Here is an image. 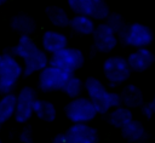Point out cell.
<instances>
[{
    "instance_id": "obj_25",
    "label": "cell",
    "mask_w": 155,
    "mask_h": 143,
    "mask_svg": "<svg viewBox=\"0 0 155 143\" xmlns=\"http://www.w3.org/2000/svg\"><path fill=\"white\" fill-rule=\"evenodd\" d=\"M105 23H107L116 34H119V33L126 27V24H125V22H124V18H122L119 13H110V15L108 16V18L105 19Z\"/></svg>"
},
{
    "instance_id": "obj_1",
    "label": "cell",
    "mask_w": 155,
    "mask_h": 143,
    "mask_svg": "<svg viewBox=\"0 0 155 143\" xmlns=\"http://www.w3.org/2000/svg\"><path fill=\"white\" fill-rule=\"evenodd\" d=\"M16 57L23 59V75L30 76L34 73H40L50 64V58L44 48H40L30 38V35H21L16 46L10 51Z\"/></svg>"
},
{
    "instance_id": "obj_13",
    "label": "cell",
    "mask_w": 155,
    "mask_h": 143,
    "mask_svg": "<svg viewBox=\"0 0 155 143\" xmlns=\"http://www.w3.org/2000/svg\"><path fill=\"white\" fill-rule=\"evenodd\" d=\"M41 45H42V48L47 53L53 55L68 46V38L61 32L47 30L42 34Z\"/></svg>"
},
{
    "instance_id": "obj_11",
    "label": "cell",
    "mask_w": 155,
    "mask_h": 143,
    "mask_svg": "<svg viewBox=\"0 0 155 143\" xmlns=\"http://www.w3.org/2000/svg\"><path fill=\"white\" fill-rule=\"evenodd\" d=\"M68 143H98L99 136L96 127L90 122L71 124L65 131Z\"/></svg>"
},
{
    "instance_id": "obj_16",
    "label": "cell",
    "mask_w": 155,
    "mask_h": 143,
    "mask_svg": "<svg viewBox=\"0 0 155 143\" xmlns=\"http://www.w3.org/2000/svg\"><path fill=\"white\" fill-rule=\"evenodd\" d=\"M107 115H108V122L113 127L119 128V130L124 128L133 119V113L131 108L125 107V105L113 108Z\"/></svg>"
},
{
    "instance_id": "obj_30",
    "label": "cell",
    "mask_w": 155,
    "mask_h": 143,
    "mask_svg": "<svg viewBox=\"0 0 155 143\" xmlns=\"http://www.w3.org/2000/svg\"><path fill=\"white\" fill-rule=\"evenodd\" d=\"M6 2V0H0V5H2V4H5Z\"/></svg>"
},
{
    "instance_id": "obj_17",
    "label": "cell",
    "mask_w": 155,
    "mask_h": 143,
    "mask_svg": "<svg viewBox=\"0 0 155 143\" xmlns=\"http://www.w3.org/2000/svg\"><path fill=\"white\" fill-rule=\"evenodd\" d=\"M69 27L71 30L79 35H92L96 28L94 19L91 16L87 15H75L73 18H70Z\"/></svg>"
},
{
    "instance_id": "obj_19",
    "label": "cell",
    "mask_w": 155,
    "mask_h": 143,
    "mask_svg": "<svg viewBox=\"0 0 155 143\" xmlns=\"http://www.w3.org/2000/svg\"><path fill=\"white\" fill-rule=\"evenodd\" d=\"M17 97L13 92L2 95L0 98V121L4 124L15 116Z\"/></svg>"
},
{
    "instance_id": "obj_3",
    "label": "cell",
    "mask_w": 155,
    "mask_h": 143,
    "mask_svg": "<svg viewBox=\"0 0 155 143\" xmlns=\"http://www.w3.org/2000/svg\"><path fill=\"white\" fill-rule=\"evenodd\" d=\"M65 118L71 124L79 122H91L97 115L98 111L88 97H76L71 98L64 107Z\"/></svg>"
},
{
    "instance_id": "obj_6",
    "label": "cell",
    "mask_w": 155,
    "mask_h": 143,
    "mask_svg": "<svg viewBox=\"0 0 155 143\" xmlns=\"http://www.w3.org/2000/svg\"><path fill=\"white\" fill-rule=\"evenodd\" d=\"M117 36L125 45L134 48L148 47L154 40L153 30L142 23H132L126 25L117 34Z\"/></svg>"
},
{
    "instance_id": "obj_23",
    "label": "cell",
    "mask_w": 155,
    "mask_h": 143,
    "mask_svg": "<svg viewBox=\"0 0 155 143\" xmlns=\"http://www.w3.org/2000/svg\"><path fill=\"white\" fill-rule=\"evenodd\" d=\"M68 6L75 15L91 16L93 0H68Z\"/></svg>"
},
{
    "instance_id": "obj_8",
    "label": "cell",
    "mask_w": 155,
    "mask_h": 143,
    "mask_svg": "<svg viewBox=\"0 0 155 143\" xmlns=\"http://www.w3.org/2000/svg\"><path fill=\"white\" fill-rule=\"evenodd\" d=\"M85 63V56L82 51L75 47H64L63 50L51 55L50 57V64L58 67L65 72L75 73L79 70Z\"/></svg>"
},
{
    "instance_id": "obj_2",
    "label": "cell",
    "mask_w": 155,
    "mask_h": 143,
    "mask_svg": "<svg viewBox=\"0 0 155 143\" xmlns=\"http://www.w3.org/2000/svg\"><path fill=\"white\" fill-rule=\"evenodd\" d=\"M23 75V65L18 62L15 55L5 52L0 61V95L13 92L18 80Z\"/></svg>"
},
{
    "instance_id": "obj_15",
    "label": "cell",
    "mask_w": 155,
    "mask_h": 143,
    "mask_svg": "<svg viewBox=\"0 0 155 143\" xmlns=\"http://www.w3.org/2000/svg\"><path fill=\"white\" fill-rule=\"evenodd\" d=\"M120 93H121L122 105L125 107L133 109V108H140L144 104V96L142 90L133 84L126 85Z\"/></svg>"
},
{
    "instance_id": "obj_5",
    "label": "cell",
    "mask_w": 155,
    "mask_h": 143,
    "mask_svg": "<svg viewBox=\"0 0 155 143\" xmlns=\"http://www.w3.org/2000/svg\"><path fill=\"white\" fill-rule=\"evenodd\" d=\"M86 96L94 104L98 114L105 115L111 110L110 105V92L105 85L97 78L90 76L84 81Z\"/></svg>"
},
{
    "instance_id": "obj_7",
    "label": "cell",
    "mask_w": 155,
    "mask_h": 143,
    "mask_svg": "<svg viewBox=\"0 0 155 143\" xmlns=\"http://www.w3.org/2000/svg\"><path fill=\"white\" fill-rule=\"evenodd\" d=\"M73 75V73L65 72L58 67L48 64L44 68L38 76V87L42 92H56L62 91L68 79Z\"/></svg>"
},
{
    "instance_id": "obj_32",
    "label": "cell",
    "mask_w": 155,
    "mask_h": 143,
    "mask_svg": "<svg viewBox=\"0 0 155 143\" xmlns=\"http://www.w3.org/2000/svg\"><path fill=\"white\" fill-rule=\"evenodd\" d=\"M0 143H2V141H1V138H0Z\"/></svg>"
},
{
    "instance_id": "obj_33",
    "label": "cell",
    "mask_w": 155,
    "mask_h": 143,
    "mask_svg": "<svg viewBox=\"0 0 155 143\" xmlns=\"http://www.w3.org/2000/svg\"><path fill=\"white\" fill-rule=\"evenodd\" d=\"M0 61H1V55H0Z\"/></svg>"
},
{
    "instance_id": "obj_26",
    "label": "cell",
    "mask_w": 155,
    "mask_h": 143,
    "mask_svg": "<svg viewBox=\"0 0 155 143\" xmlns=\"http://www.w3.org/2000/svg\"><path fill=\"white\" fill-rule=\"evenodd\" d=\"M21 143H33V131L29 126H24L18 135Z\"/></svg>"
},
{
    "instance_id": "obj_20",
    "label": "cell",
    "mask_w": 155,
    "mask_h": 143,
    "mask_svg": "<svg viewBox=\"0 0 155 143\" xmlns=\"http://www.w3.org/2000/svg\"><path fill=\"white\" fill-rule=\"evenodd\" d=\"M35 22L27 15H17L11 19V28L21 35H30L35 30Z\"/></svg>"
},
{
    "instance_id": "obj_27",
    "label": "cell",
    "mask_w": 155,
    "mask_h": 143,
    "mask_svg": "<svg viewBox=\"0 0 155 143\" xmlns=\"http://www.w3.org/2000/svg\"><path fill=\"white\" fill-rule=\"evenodd\" d=\"M140 111H142V115H143L145 119H148V120H150L153 116H155V111H154V109H153V107H151L150 103L143 104V105L140 107Z\"/></svg>"
},
{
    "instance_id": "obj_10",
    "label": "cell",
    "mask_w": 155,
    "mask_h": 143,
    "mask_svg": "<svg viewBox=\"0 0 155 143\" xmlns=\"http://www.w3.org/2000/svg\"><path fill=\"white\" fill-rule=\"evenodd\" d=\"M92 40H93V46L98 52L109 53L116 47L119 36L107 23H99L94 28V32L92 34Z\"/></svg>"
},
{
    "instance_id": "obj_9",
    "label": "cell",
    "mask_w": 155,
    "mask_h": 143,
    "mask_svg": "<svg viewBox=\"0 0 155 143\" xmlns=\"http://www.w3.org/2000/svg\"><path fill=\"white\" fill-rule=\"evenodd\" d=\"M16 97L17 102L13 118L18 124L25 125L34 115V104L38 99L36 91L31 86H24L18 91Z\"/></svg>"
},
{
    "instance_id": "obj_14",
    "label": "cell",
    "mask_w": 155,
    "mask_h": 143,
    "mask_svg": "<svg viewBox=\"0 0 155 143\" xmlns=\"http://www.w3.org/2000/svg\"><path fill=\"white\" fill-rule=\"evenodd\" d=\"M122 137L130 143H143L147 139V130L140 120L132 119L124 128H121Z\"/></svg>"
},
{
    "instance_id": "obj_22",
    "label": "cell",
    "mask_w": 155,
    "mask_h": 143,
    "mask_svg": "<svg viewBox=\"0 0 155 143\" xmlns=\"http://www.w3.org/2000/svg\"><path fill=\"white\" fill-rule=\"evenodd\" d=\"M69 98H76V97H80L82 91H85V87H84V82L80 78L75 76L74 74L68 79V81L65 82L63 90H62Z\"/></svg>"
},
{
    "instance_id": "obj_31",
    "label": "cell",
    "mask_w": 155,
    "mask_h": 143,
    "mask_svg": "<svg viewBox=\"0 0 155 143\" xmlns=\"http://www.w3.org/2000/svg\"><path fill=\"white\" fill-rule=\"evenodd\" d=\"M1 126H2V122H1V121H0V128H1Z\"/></svg>"
},
{
    "instance_id": "obj_29",
    "label": "cell",
    "mask_w": 155,
    "mask_h": 143,
    "mask_svg": "<svg viewBox=\"0 0 155 143\" xmlns=\"http://www.w3.org/2000/svg\"><path fill=\"white\" fill-rule=\"evenodd\" d=\"M150 104H151V107H153V109H154V111H155V96L153 97V99H151Z\"/></svg>"
},
{
    "instance_id": "obj_28",
    "label": "cell",
    "mask_w": 155,
    "mask_h": 143,
    "mask_svg": "<svg viewBox=\"0 0 155 143\" xmlns=\"http://www.w3.org/2000/svg\"><path fill=\"white\" fill-rule=\"evenodd\" d=\"M51 143H68V139H67V135L65 132H61V133H57L56 136H53Z\"/></svg>"
},
{
    "instance_id": "obj_21",
    "label": "cell",
    "mask_w": 155,
    "mask_h": 143,
    "mask_svg": "<svg viewBox=\"0 0 155 143\" xmlns=\"http://www.w3.org/2000/svg\"><path fill=\"white\" fill-rule=\"evenodd\" d=\"M46 17L51 24L58 28L68 27L70 23V18L65 12V10L58 6H48L46 8Z\"/></svg>"
},
{
    "instance_id": "obj_4",
    "label": "cell",
    "mask_w": 155,
    "mask_h": 143,
    "mask_svg": "<svg viewBox=\"0 0 155 143\" xmlns=\"http://www.w3.org/2000/svg\"><path fill=\"white\" fill-rule=\"evenodd\" d=\"M102 69L104 78L111 87H116L125 84L130 79L132 72L127 62V58H124L121 56L108 57L104 61Z\"/></svg>"
},
{
    "instance_id": "obj_12",
    "label": "cell",
    "mask_w": 155,
    "mask_h": 143,
    "mask_svg": "<svg viewBox=\"0 0 155 143\" xmlns=\"http://www.w3.org/2000/svg\"><path fill=\"white\" fill-rule=\"evenodd\" d=\"M127 62H128L132 72L140 73V72H145L154 64L155 56L149 48L140 47V48H136V51H133L128 55Z\"/></svg>"
},
{
    "instance_id": "obj_18",
    "label": "cell",
    "mask_w": 155,
    "mask_h": 143,
    "mask_svg": "<svg viewBox=\"0 0 155 143\" xmlns=\"http://www.w3.org/2000/svg\"><path fill=\"white\" fill-rule=\"evenodd\" d=\"M34 114L45 122H53L57 118V109L50 101L38 98L34 104Z\"/></svg>"
},
{
    "instance_id": "obj_24",
    "label": "cell",
    "mask_w": 155,
    "mask_h": 143,
    "mask_svg": "<svg viewBox=\"0 0 155 143\" xmlns=\"http://www.w3.org/2000/svg\"><path fill=\"white\" fill-rule=\"evenodd\" d=\"M110 15V10L105 0H93L91 17L96 21H105Z\"/></svg>"
}]
</instances>
